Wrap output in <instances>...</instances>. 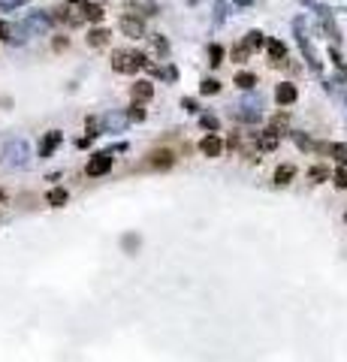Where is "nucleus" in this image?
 I'll use <instances>...</instances> for the list:
<instances>
[{
	"mask_svg": "<svg viewBox=\"0 0 347 362\" xmlns=\"http://www.w3.org/2000/svg\"><path fill=\"white\" fill-rule=\"evenodd\" d=\"M142 66H148V57H145L142 51H124V48L112 51V69H115V73L130 76V73H136V69H142Z\"/></svg>",
	"mask_w": 347,
	"mask_h": 362,
	"instance_id": "1",
	"label": "nucleus"
},
{
	"mask_svg": "<svg viewBox=\"0 0 347 362\" xmlns=\"http://www.w3.org/2000/svg\"><path fill=\"white\" fill-rule=\"evenodd\" d=\"M3 160H6L9 166H15V169L27 166V163H30V145H27L24 139H9V142L3 145Z\"/></svg>",
	"mask_w": 347,
	"mask_h": 362,
	"instance_id": "2",
	"label": "nucleus"
},
{
	"mask_svg": "<svg viewBox=\"0 0 347 362\" xmlns=\"http://www.w3.org/2000/svg\"><path fill=\"white\" fill-rule=\"evenodd\" d=\"M112 163H115L112 151H97V154L88 160V166H85V175H91V178H100V175H106V172L112 169Z\"/></svg>",
	"mask_w": 347,
	"mask_h": 362,
	"instance_id": "3",
	"label": "nucleus"
},
{
	"mask_svg": "<svg viewBox=\"0 0 347 362\" xmlns=\"http://www.w3.org/2000/svg\"><path fill=\"white\" fill-rule=\"evenodd\" d=\"M236 118H242V121H257L260 118V97H245L239 106H236Z\"/></svg>",
	"mask_w": 347,
	"mask_h": 362,
	"instance_id": "4",
	"label": "nucleus"
},
{
	"mask_svg": "<svg viewBox=\"0 0 347 362\" xmlns=\"http://www.w3.org/2000/svg\"><path fill=\"white\" fill-rule=\"evenodd\" d=\"M278 142H281V133H278L275 127H269V130H263V133H257V136H254L257 151H275V148H278Z\"/></svg>",
	"mask_w": 347,
	"mask_h": 362,
	"instance_id": "5",
	"label": "nucleus"
},
{
	"mask_svg": "<svg viewBox=\"0 0 347 362\" xmlns=\"http://www.w3.org/2000/svg\"><path fill=\"white\" fill-rule=\"evenodd\" d=\"M63 142V133L60 130H48L45 136H42V142H39V160H45V157H51L54 151H57V145Z\"/></svg>",
	"mask_w": 347,
	"mask_h": 362,
	"instance_id": "6",
	"label": "nucleus"
},
{
	"mask_svg": "<svg viewBox=\"0 0 347 362\" xmlns=\"http://www.w3.org/2000/svg\"><path fill=\"white\" fill-rule=\"evenodd\" d=\"M296 30H299V45H302V54L308 57V66L314 69V73H320L323 66H320V57H317V51H314V45H311V39L302 33V27H299V21H296Z\"/></svg>",
	"mask_w": 347,
	"mask_h": 362,
	"instance_id": "7",
	"label": "nucleus"
},
{
	"mask_svg": "<svg viewBox=\"0 0 347 362\" xmlns=\"http://www.w3.org/2000/svg\"><path fill=\"white\" fill-rule=\"evenodd\" d=\"M199 151H202V157H221L224 154V139L218 133H209V136H202Z\"/></svg>",
	"mask_w": 347,
	"mask_h": 362,
	"instance_id": "8",
	"label": "nucleus"
},
{
	"mask_svg": "<svg viewBox=\"0 0 347 362\" xmlns=\"http://www.w3.org/2000/svg\"><path fill=\"white\" fill-rule=\"evenodd\" d=\"M275 100H278V106H293V103L299 100L296 85H293V82H281V85L275 88Z\"/></svg>",
	"mask_w": 347,
	"mask_h": 362,
	"instance_id": "9",
	"label": "nucleus"
},
{
	"mask_svg": "<svg viewBox=\"0 0 347 362\" xmlns=\"http://www.w3.org/2000/svg\"><path fill=\"white\" fill-rule=\"evenodd\" d=\"M172 163H175V154L169 148H154L148 154V166H154V169H169Z\"/></svg>",
	"mask_w": 347,
	"mask_h": 362,
	"instance_id": "10",
	"label": "nucleus"
},
{
	"mask_svg": "<svg viewBox=\"0 0 347 362\" xmlns=\"http://www.w3.org/2000/svg\"><path fill=\"white\" fill-rule=\"evenodd\" d=\"M30 33H45L48 27H51V15L48 12H30V18H27V24H24Z\"/></svg>",
	"mask_w": 347,
	"mask_h": 362,
	"instance_id": "11",
	"label": "nucleus"
},
{
	"mask_svg": "<svg viewBox=\"0 0 347 362\" xmlns=\"http://www.w3.org/2000/svg\"><path fill=\"white\" fill-rule=\"evenodd\" d=\"M121 30H124L130 39H139V36L145 33V24H142V18H136V15H124V18H121Z\"/></svg>",
	"mask_w": 347,
	"mask_h": 362,
	"instance_id": "12",
	"label": "nucleus"
},
{
	"mask_svg": "<svg viewBox=\"0 0 347 362\" xmlns=\"http://www.w3.org/2000/svg\"><path fill=\"white\" fill-rule=\"evenodd\" d=\"M130 94H133V100H136V103H148V100L154 97V85H151L148 79H139V82L130 88Z\"/></svg>",
	"mask_w": 347,
	"mask_h": 362,
	"instance_id": "13",
	"label": "nucleus"
},
{
	"mask_svg": "<svg viewBox=\"0 0 347 362\" xmlns=\"http://www.w3.org/2000/svg\"><path fill=\"white\" fill-rule=\"evenodd\" d=\"M284 57H287V45L281 39H269V60L278 66V63H284Z\"/></svg>",
	"mask_w": 347,
	"mask_h": 362,
	"instance_id": "14",
	"label": "nucleus"
},
{
	"mask_svg": "<svg viewBox=\"0 0 347 362\" xmlns=\"http://www.w3.org/2000/svg\"><path fill=\"white\" fill-rule=\"evenodd\" d=\"M293 178H296V166L293 163H281L275 169V184H290Z\"/></svg>",
	"mask_w": 347,
	"mask_h": 362,
	"instance_id": "15",
	"label": "nucleus"
},
{
	"mask_svg": "<svg viewBox=\"0 0 347 362\" xmlns=\"http://www.w3.org/2000/svg\"><path fill=\"white\" fill-rule=\"evenodd\" d=\"M66 199H70V193H66V187H51V190L45 193V202H48V205H54V208H60V205H66Z\"/></svg>",
	"mask_w": 347,
	"mask_h": 362,
	"instance_id": "16",
	"label": "nucleus"
},
{
	"mask_svg": "<svg viewBox=\"0 0 347 362\" xmlns=\"http://www.w3.org/2000/svg\"><path fill=\"white\" fill-rule=\"evenodd\" d=\"M106 42H109V30H106V27H94V30L88 33V45L100 48V45H106Z\"/></svg>",
	"mask_w": 347,
	"mask_h": 362,
	"instance_id": "17",
	"label": "nucleus"
},
{
	"mask_svg": "<svg viewBox=\"0 0 347 362\" xmlns=\"http://www.w3.org/2000/svg\"><path fill=\"white\" fill-rule=\"evenodd\" d=\"M308 178H311L314 184H323V181H329V166H323V163L311 166V169H308Z\"/></svg>",
	"mask_w": 347,
	"mask_h": 362,
	"instance_id": "18",
	"label": "nucleus"
},
{
	"mask_svg": "<svg viewBox=\"0 0 347 362\" xmlns=\"http://www.w3.org/2000/svg\"><path fill=\"white\" fill-rule=\"evenodd\" d=\"M103 15H106V12H103V6H100V3H88V6H85V21L100 24V21H103Z\"/></svg>",
	"mask_w": 347,
	"mask_h": 362,
	"instance_id": "19",
	"label": "nucleus"
},
{
	"mask_svg": "<svg viewBox=\"0 0 347 362\" xmlns=\"http://www.w3.org/2000/svg\"><path fill=\"white\" fill-rule=\"evenodd\" d=\"M245 45L254 51V48H263L266 45V33H260V30H251L248 36H245Z\"/></svg>",
	"mask_w": 347,
	"mask_h": 362,
	"instance_id": "20",
	"label": "nucleus"
},
{
	"mask_svg": "<svg viewBox=\"0 0 347 362\" xmlns=\"http://www.w3.org/2000/svg\"><path fill=\"white\" fill-rule=\"evenodd\" d=\"M236 85H239L242 91H254V88H257V76H254V73H239V76H236Z\"/></svg>",
	"mask_w": 347,
	"mask_h": 362,
	"instance_id": "21",
	"label": "nucleus"
},
{
	"mask_svg": "<svg viewBox=\"0 0 347 362\" xmlns=\"http://www.w3.org/2000/svg\"><path fill=\"white\" fill-rule=\"evenodd\" d=\"M199 94H202V97H215V94H221V82H218V79H202Z\"/></svg>",
	"mask_w": 347,
	"mask_h": 362,
	"instance_id": "22",
	"label": "nucleus"
},
{
	"mask_svg": "<svg viewBox=\"0 0 347 362\" xmlns=\"http://www.w3.org/2000/svg\"><path fill=\"white\" fill-rule=\"evenodd\" d=\"M209 57H212V60H209L212 66H221V63H224V45L212 42V45H209Z\"/></svg>",
	"mask_w": 347,
	"mask_h": 362,
	"instance_id": "23",
	"label": "nucleus"
},
{
	"mask_svg": "<svg viewBox=\"0 0 347 362\" xmlns=\"http://www.w3.org/2000/svg\"><path fill=\"white\" fill-rule=\"evenodd\" d=\"M130 6H139L142 9V15H157V3H151V0H127Z\"/></svg>",
	"mask_w": 347,
	"mask_h": 362,
	"instance_id": "24",
	"label": "nucleus"
},
{
	"mask_svg": "<svg viewBox=\"0 0 347 362\" xmlns=\"http://www.w3.org/2000/svg\"><path fill=\"white\" fill-rule=\"evenodd\" d=\"M332 184H335L338 190H347V166H338V169L332 172Z\"/></svg>",
	"mask_w": 347,
	"mask_h": 362,
	"instance_id": "25",
	"label": "nucleus"
},
{
	"mask_svg": "<svg viewBox=\"0 0 347 362\" xmlns=\"http://www.w3.org/2000/svg\"><path fill=\"white\" fill-rule=\"evenodd\" d=\"M323 151H326V154H332L335 160L347 163V148H344V145H323Z\"/></svg>",
	"mask_w": 347,
	"mask_h": 362,
	"instance_id": "26",
	"label": "nucleus"
},
{
	"mask_svg": "<svg viewBox=\"0 0 347 362\" xmlns=\"http://www.w3.org/2000/svg\"><path fill=\"white\" fill-rule=\"evenodd\" d=\"M127 121H145V106L133 100V106H130V112H127Z\"/></svg>",
	"mask_w": 347,
	"mask_h": 362,
	"instance_id": "27",
	"label": "nucleus"
},
{
	"mask_svg": "<svg viewBox=\"0 0 347 362\" xmlns=\"http://www.w3.org/2000/svg\"><path fill=\"white\" fill-rule=\"evenodd\" d=\"M248 57H251V48H248V45H245V42H242V45H236V48H233V60H236V63H245V60H248Z\"/></svg>",
	"mask_w": 347,
	"mask_h": 362,
	"instance_id": "28",
	"label": "nucleus"
},
{
	"mask_svg": "<svg viewBox=\"0 0 347 362\" xmlns=\"http://www.w3.org/2000/svg\"><path fill=\"white\" fill-rule=\"evenodd\" d=\"M127 124V115H109L106 118V127H112V130H121Z\"/></svg>",
	"mask_w": 347,
	"mask_h": 362,
	"instance_id": "29",
	"label": "nucleus"
},
{
	"mask_svg": "<svg viewBox=\"0 0 347 362\" xmlns=\"http://www.w3.org/2000/svg\"><path fill=\"white\" fill-rule=\"evenodd\" d=\"M199 124H202V127H205V130H212V133H215V130H218V127H221V124H218V118H215V115H202V118H199Z\"/></svg>",
	"mask_w": 347,
	"mask_h": 362,
	"instance_id": "30",
	"label": "nucleus"
},
{
	"mask_svg": "<svg viewBox=\"0 0 347 362\" xmlns=\"http://www.w3.org/2000/svg\"><path fill=\"white\" fill-rule=\"evenodd\" d=\"M154 48H157L160 54H166V51H169V42H166L163 36H157V39H154Z\"/></svg>",
	"mask_w": 347,
	"mask_h": 362,
	"instance_id": "31",
	"label": "nucleus"
},
{
	"mask_svg": "<svg viewBox=\"0 0 347 362\" xmlns=\"http://www.w3.org/2000/svg\"><path fill=\"white\" fill-rule=\"evenodd\" d=\"M181 109H184V112H196V100H190V97L181 100Z\"/></svg>",
	"mask_w": 347,
	"mask_h": 362,
	"instance_id": "32",
	"label": "nucleus"
},
{
	"mask_svg": "<svg viewBox=\"0 0 347 362\" xmlns=\"http://www.w3.org/2000/svg\"><path fill=\"white\" fill-rule=\"evenodd\" d=\"M9 33H12V27L6 21H0V39H9Z\"/></svg>",
	"mask_w": 347,
	"mask_h": 362,
	"instance_id": "33",
	"label": "nucleus"
},
{
	"mask_svg": "<svg viewBox=\"0 0 347 362\" xmlns=\"http://www.w3.org/2000/svg\"><path fill=\"white\" fill-rule=\"evenodd\" d=\"M24 0H0V9H12V6H21Z\"/></svg>",
	"mask_w": 347,
	"mask_h": 362,
	"instance_id": "34",
	"label": "nucleus"
},
{
	"mask_svg": "<svg viewBox=\"0 0 347 362\" xmlns=\"http://www.w3.org/2000/svg\"><path fill=\"white\" fill-rule=\"evenodd\" d=\"M344 224H347V211H344Z\"/></svg>",
	"mask_w": 347,
	"mask_h": 362,
	"instance_id": "35",
	"label": "nucleus"
},
{
	"mask_svg": "<svg viewBox=\"0 0 347 362\" xmlns=\"http://www.w3.org/2000/svg\"><path fill=\"white\" fill-rule=\"evenodd\" d=\"M0 202H3V193H0Z\"/></svg>",
	"mask_w": 347,
	"mask_h": 362,
	"instance_id": "36",
	"label": "nucleus"
}]
</instances>
